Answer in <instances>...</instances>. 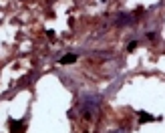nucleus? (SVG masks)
<instances>
[{"label":"nucleus","instance_id":"obj_1","mask_svg":"<svg viewBox=\"0 0 165 133\" xmlns=\"http://www.w3.org/2000/svg\"><path fill=\"white\" fill-rule=\"evenodd\" d=\"M73 61H75V57H64L61 63H73Z\"/></svg>","mask_w":165,"mask_h":133}]
</instances>
